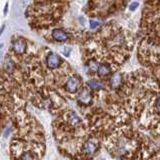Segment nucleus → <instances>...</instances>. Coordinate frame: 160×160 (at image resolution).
Here are the masks:
<instances>
[{
	"label": "nucleus",
	"mask_w": 160,
	"mask_h": 160,
	"mask_svg": "<svg viewBox=\"0 0 160 160\" xmlns=\"http://www.w3.org/2000/svg\"><path fill=\"white\" fill-rule=\"evenodd\" d=\"M1 118L11 129L10 160H41L46 151L44 130L20 98L1 88ZM4 127V126H3ZM4 127V128H6ZM2 128V129H4Z\"/></svg>",
	"instance_id": "nucleus-1"
},
{
	"label": "nucleus",
	"mask_w": 160,
	"mask_h": 160,
	"mask_svg": "<svg viewBox=\"0 0 160 160\" xmlns=\"http://www.w3.org/2000/svg\"><path fill=\"white\" fill-rule=\"evenodd\" d=\"M134 39L128 30L115 22L102 25L95 33H88L82 43V59L89 73L107 65L116 74L133 51Z\"/></svg>",
	"instance_id": "nucleus-2"
},
{
	"label": "nucleus",
	"mask_w": 160,
	"mask_h": 160,
	"mask_svg": "<svg viewBox=\"0 0 160 160\" xmlns=\"http://www.w3.org/2000/svg\"><path fill=\"white\" fill-rule=\"evenodd\" d=\"M52 113L53 134L59 149L69 159L81 160V151L85 143L96 136L74 110L62 107Z\"/></svg>",
	"instance_id": "nucleus-3"
},
{
	"label": "nucleus",
	"mask_w": 160,
	"mask_h": 160,
	"mask_svg": "<svg viewBox=\"0 0 160 160\" xmlns=\"http://www.w3.org/2000/svg\"><path fill=\"white\" fill-rule=\"evenodd\" d=\"M69 2H32L26 11L30 27L39 32H47L61 21L69 7Z\"/></svg>",
	"instance_id": "nucleus-4"
},
{
	"label": "nucleus",
	"mask_w": 160,
	"mask_h": 160,
	"mask_svg": "<svg viewBox=\"0 0 160 160\" xmlns=\"http://www.w3.org/2000/svg\"><path fill=\"white\" fill-rule=\"evenodd\" d=\"M140 32L142 37L160 38V1L144 3Z\"/></svg>",
	"instance_id": "nucleus-5"
},
{
	"label": "nucleus",
	"mask_w": 160,
	"mask_h": 160,
	"mask_svg": "<svg viewBox=\"0 0 160 160\" xmlns=\"http://www.w3.org/2000/svg\"><path fill=\"white\" fill-rule=\"evenodd\" d=\"M127 2H117V1H89L85 12L90 17H103L109 16L114 13L121 6L126 5ZM123 8V7H121Z\"/></svg>",
	"instance_id": "nucleus-6"
},
{
	"label": "nucleus",
	"mask_w": 160,
	"mask_h": 160,
	"mask_svg": "<svg viewBox=\"0 0 160 160\" xmlns=\"http://www.w3.org/2000/svg\"><path fill=\"white\" fill-rule=\"evenodd\" d=\"M28 42L27 40L23 37H17L12 39L11 46L9 48V51L11 54L15 55V56L21 57L24 56L25 54L28 52Z\"/></svg>",
	"instance_id": "nucleus-7"
},
{
	"label": "nucleus",
	"mask_w": 160,
	"mask_h": 160,
	"mask_svg": "<svg viewBox=\"0 0 160 160\" xmlns=\"http://www.w3.org/2000/svg\"><path fill=\"white\" fill-rule=\"evenodd\" d=\"M140 160H160V144H156L151 139Z\"/></svg>",
	"instance_id": "nucleus-8"
},
{
	"label": "nucleus",
	"mask_w": 160,
	"mask_h": 160,
	"mask_svg": "<svg viewBox=\"0 0 160 160\" xmlns=\"http://www.w3.org/2000/svg\"><path fill=\"white\" fill-rule=\"evenodd\" d=\"M99 25H100V23L98 21H95V20H91V21H90V28L92 30L97 29Z\"/></svg>",
	"instance_id": "nucleus-9"
},
{
	"label": "nucleus",
	"mask_w": 160,
	"mask_h": 160,
	"mask_svg": "<svg viewBox=\"0 0 160 160\" xmlns=\"http://www.w3.org/2000/svg\"><path fill=\"white\" fill-rule=\"evenodd\" d=\"M139 5V2H133L132 4H131V6H130V9L131 10H134L135 8H136L137 6Z\"/></svg>",
	"instance_id": "nucleus-10"
},
{
	"label": "nucleus",
	"mask_w": 160,
	"mask_h": 160,
	"mask_svg": "<svg viewBox=\"0 0 160 160\" xmlns=\"http://www.w3.org/2000/svg\"><path fill=\"white\" fill-rule=\"evenodd\" d=\"M69 160H72V159H69Z\"/></svg>",
	"instance_id": "nucleus-11"
}]
</instances>
